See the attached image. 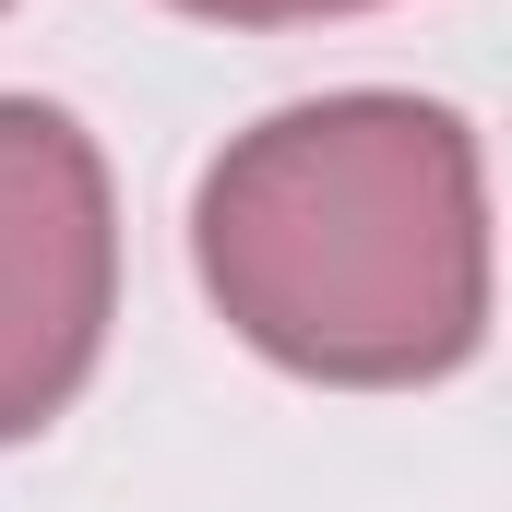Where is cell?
<instances>
[{"instance_id":"6da1fadb","label":"cell","mask_w":512,"mask_h":512,"mask_svg":"<svg viewBox=\"0 0 512 512\" xmlns=\"http://www.w3.org/2000/svg\"><path fill=\"white\" fill-rule=\"evenodd\" d=\"M215 286L262 346L322 370H417L465 346L477 203L465 143L405 108L286 120L215 179Z\"/></svg>"},{"instance_id":"7a4b0ae2","label":"cell","mask_w":512,"mask_h":512,"mask_svg":"<svg viewBox=\"0 0 512 512\" xmlns=\"http://www.w3.org/2000/svg\"><path fill=\"white\" fill-rule=\"evenodd\" d=\"M96 286H108V239H96L84 143L36 108H0V429L48 417L60 382L84 370Z\"/></svg>"},{"instance_id":"3957f363","label":"cell","mask_w":512,"mask_h":512,"mask_svg":"<svg viewBox=\"0 0 512 512\" xmlns=\"http://www.w3.org/2000/svg\"><path fill=\"white\" fill-rule=\"evenodd\" d=\"M215 12H298V0H215Z\"/></svg>"}]
</instances>
